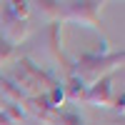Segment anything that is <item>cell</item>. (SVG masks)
I'll use <instances>...</instances> for the list:
<instances>
[{"mask_svg": "<svg viewBox=\"0 0 125 125\" xmlns=\"http://www.w3.org/2000/svg\"><path fill=\"white\" fill-rule=\"evenodd\" d=\"M123 60H125L123 50H113V53H108V50L105 53H85V55L75 58V65L70 70L75 73L85 85H93L95 80L110 75L113 70H118L123 65Z\"/></svg>", "mask_w": 125, "mask_h": 125, "instance_id": "cell-1", "label": "cell"}, {"mask_svg": "<svg viewBox=\"0 0 125 125\" xmlns=\"http://www.w3.org/2000/svg\"><path fill=\"white\" fill-rule=\"evenodd\" d=\"M10 83L23 98H35V95H45L50 85L55 83V78H50L45 70H40L30 58H15Z\"/></svg>", "mask_w": 125, "mask_h": 125, "instance_id": "cell-2", "label": "cell"}, {"mask_svg": "<svg viewBox=\"0 0 125 125\" xmlns=\"http://www.w3.org/2000/svg\"><path fill=\"white\" fill-rule=\"evenodd\" d=\"M103 5L98 0H73V3H60V20L75 25H85L93 30H100V13Z\"/></svg>", "mask_w": 125, "mask_h": 125, "instance_id": "cell-3", "label": "cell"}, {"mask_svg": "<svg viewBox=\"0 0 125 125\" xmlns=\"http://www.w3.org/2000/svg\"><path fill=\"white\" fill-rule=\"evenodd\" d=\"M83 103H88L93 108H110L113 105V78L105 75V78L95 80L93 85H88Z\"/></svg>", "mask_w": 125, "mask_h": 125, "instance_id": "cell-4", "label": "cell"}, {"mask_svg": "<svg viewBox=\"0 0 125 125\" xmlns=\"http://www.w3.org/2000/svg\"><path fill=\"white\" fill-rule=\"evenodd\" d=\"M30 30H33L30 20H8V18H3V38L10 45H20L30 35Z\"/></svg>", "mask_w": 125, "mask_h": 125, "instance_id": "cell-5", "label": "cell"}, {"mask_svg": "<svg viewBox=\"0 0 125 125\" xmlns=\"http://www.w3.org/2000/svg\"><path fill=\"white\" fill-rule=\"evenodd\" d=\"M62 90H65V100H70V103H83V98H85V90H88V85L83 83L75 73H68V80L62 83Z\"/></svg>", "mask_w": 125, "mask_h": 125, "instance_id": "cell-6", "label": "cell"}, {"mask_svg": "<svg viewBox=\"0 0 125 125\" xmlns=\"http://www.w3.org/2000/svg\"><path fill=\"white\" fill-rule=\"evenodd\" d=\"M40 15H43L45 20H53V23H60V3H53V0H40V3H35Z\"/></svg>", "mask_w": 125, "mask_h": 125, "instance_id": "cell-7", "label": "cell"}, {"mask_svg": "<svg viewBox=\"0 0 125 125\" xmlns=\"http://www.w3.org/2000/svg\"><path fill=\"white\" fill-rule=\"evenodd\" d=\"M15 45H10L8 40L0 35V68H5V65H10V62H15Z\"/></svg>", "mask_w": 125, "mask_h": 125, "instance_id": "cell-8", "label": "cell"}, {"mask_svg": "<svg viewBox=\"0 0 125 125\" xmlns=\"http://www.w3.org/2000/svg\"><path fill=\"white\" fill-rule=\"evenodd\" d=\"M53 125H85V120H83L78 113H62V110H58Z\"/></svg>", "mask_w": 125, "mask_h": 125, "instance_id": "cell-9", "label": "cell"}, {"mask_svg": "<svg viewBox=\"0 0 125 125\" xmlns=\"http://www.w3.org/2000/svg\"><path fill=\"white\" fill-rule=\"evenodd\" d=\"M110 108H115L118 113H120V115H123V108H125V95H123V93H120V95L115 98V100H113V105Z\"/></svg>", "mask_w": 125, "mask_h": 125, "instance_id": "cell-10", "label": "cell"}, {"mask_svg": "<svg viewBox=\"0 0 125 125\" xmlns=\"http://www.w3.org/2000/svg\"><path fill=\"white\" fill-rule=\"evenodd\" d=\"M0 125H18V123H15L13 118H10V115H8V113L3 110V108H0Z\"/></svg>", "mask_w": 125, "mask_h": 125, "instance_id": "cell-11", "label": "cell"}, {"mask_svg": "<svg viewBox=\"0 0 125 125\" xmlns=\"http://www.w3.org/2000/svg\"><path fill=\"white\" fill-rule=\"evenodd\" d=\"M3 103H5V98H3V93H0V108H3Z\"/></svg>", "mask_w": 125, "mask_h": 125, "instance_id": "cell-12", "label": "cell"}, {"mask_svg": "<svg viewBox=\"0 0 125 125\" xmlns=\"http://www.w3.org/2000/svg\"><path fill=\"white\" fill-rule=\"evenodd\" d=\"M0 10H3V3H0Z\"/></svg>", "mask_w": 125, "mask_h": 125, "instance_id": "cell-13", "label": "cell"}]
</instances>
